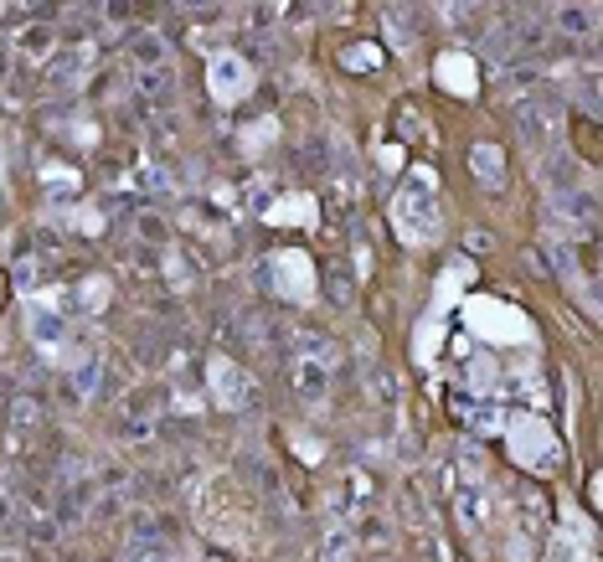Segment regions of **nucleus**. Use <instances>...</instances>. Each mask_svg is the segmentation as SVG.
<instances>
[{"instance_id": "nucleus-1", "label": "nucleus", "mask_w": 603, "mask_h": 562, "mask_svg": "<svg viewBox=\"0 0 603 562\" xmlns=\"http://www.w3.org/2000/svg\"><path fill=\"white\" fill-rule=\"evenodd\" d=\"M557 124H562V109H557L547 93H531V98L521 103V135H526L531 145H547V140L557 135Z\"/></svg>"}, {"instance_id": "nucleus-2", "label": "nucleus", "mask_w": 603, "mask_h": 562, "mask_svg": "<svg viewBox=\"0 0 603 562\" xmlns=\"http://www.w3.org/2000/svg\"><path fill=\"white\" fill-rule=\"evenodd\" d=\"M588 16H593V11H562V26H577V31H588V26H593Z\"/></svg>"}]
</instances>
